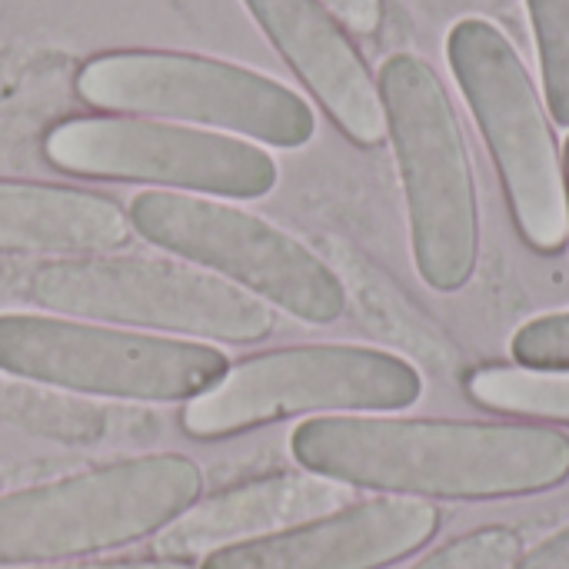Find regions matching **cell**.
Here are the masks:
<instances>
[{
	"instance_id": "cell-19",
	"label": "cell",
	"mask_w": 569,
	"mask_h": 569,
	"mask_svg": "<svg viewBox=\"0 0 569 569\" xmlns=\"http://www.w3.org/2000/svg\"><path fill=\"white\" fill-rule=\"evenodd\" d=\"M347 30L353 33H377L383 23V3L380 0H320Z\"/></svg>"
},
{
	"instance_id": "cell-7",
	"label": "cell",
	"mask_w": 569,
	"mask_h": 569,
	"mask_svg": "<svg viewBox=\"0 0 569 569\" xmlns=\"http://www.w3.org/2000/svg\"><path fill=\"white\" fill-rule=\"evenodd\" d=\"M30 300L77 320L123 330H157L197 340L257 343L273 330V310L230 280L153 257H60L30 277Z\"/></svg>"
},
{
	"instance_id": "cell-9",
	"label": "cell",
	"mask_w": 569,
	"mask_h": 569,
	"mask_svg": "<svg viewBox=\"0 0 569 569\" xmlns=\"http://www.w3.org/2000/svg\"><path fill=\"white\" fill-rule=\"evenodd\" d=\"M127 220L153 247L230 280L303 323L327 327L347 310V287L333 267L257 213L210 197L143 190L130 200Z\"/></svg>"
},
{
	"instance_id": "cell-15",
	"label": "cell",
	"mask_w": 569,
	"mask_h": 569,
	"mask_svg": "<svg viewBox=\"0 0 569 569\" xmlns=\"http://www.w3.org/2000/svg\"><path fill=\"white\" fill-rule=\"evenodd\" d=\"M467 393L483 410L540 420V423H569V370H530L490 363L477 367L467 377Z\"/></svg>"
},
{
	"instance_id": "cell-4",
	"label": "cell",
	"mask_w": 569,
	"mask_h": 569,
	"mask_svg": "<svg viewBox=\"0 0 569 569\" xmlns=\"http://www.w3.org/2000/svg\"><path fill=\"white\" fill-rule=\"evenodd\" d=\"M203 490L180 453L120 460L0 497V567L57 563L160 533Z\"/></svg>"
},
{
	"instance_id": "cell-12",
	"label": "cell",
	"mask_w": 569,
	"mask_h": 569,
	"mask_svg": "<svg viewBox=\"0 0 569 569\" xmlns=\"http://www.w3.org/2000/svg\"><path fill=\"white\" fill-rule=\"evenodd\" d=\"M243 7L357 147L387 140L377 77L347 37V27L320 0H243Z\"/></svg>"
},
{
	"instance_id": "cell-11",
	"label": "cell",
	"mask_w": 569,
	"mask_h": 569,
	"mask_svg": "<svg viewBox=\"0 0 569 569\" xmlns=\"http://www.w3.org/2000/svg\"><path fill=\"white\" fill-rule=\"evenodd\" d=\"M443 517L427 500L380 497L203 557L200 569H387L423 550Z\"/></svg>"
},
{
	"instance_id": "cell-13",
	"label": "cell",
	"mask_w": 569,
	"mask_h": 569,
	"mask_svg": "<svg viewBox=\"0 0 569 569\" xmlns=\"http://www.w3.org/2000/svg\"><path fill=\"white\" fill-rule=\"evenodd\" d=\"M350 507V487L313 477V473H277L240 487H230L203 503H193L173 523H167L153 553L160 560H197L217 550L250 543L307 520L327 517Z\"/></svg>"
},
{
	"instance_id": "cell-17",
	"label": "cell",
	"mask_w": 569,
	"mask_h": 569,
	"mask_svg": "<svg viewBox=\"0 0 569 569\" xmlns=\"http://www.w3.org/2000/svg\"><path fill=\"white\" fill-rule=\"evenodd\" d=\"M523 553V537L513 527H480L447 540L410 569H510Z\"/></svg>"
},
{
	"instance_id": "cell-14",
	"label": "cell",
	"mask_w": 569,
	"mask_h": 569,
	"mask_svg": "<svg viewBox=\"0 0 569 569\" xmlns=\"http://www.w3.org/2000/svg\"><path fill=\"white\" fill-rule=\"evenodd\" d=\"M130 220L103 193L63 183L0 180V253L97 257L123 247Z\"/></svg>"
},
{
	"instance_id": "cell-20",
	"label": "cell",
	"mask_w": 569,
	"mask_h": 569,
	"mask_svg": "<svg viewBox=\"0 0 569 569\" xmlns=\"http://www.w3.org/2000/svg\"><path fill=\"white\" fill-rule=\"evenodd\" d=\"M510 569H569V523L540 540L533 550H523Z\"/></svg>"
},
{
	"instance_id": "cell-18",
	"label": "cell",
	"mask_w": 569,
	"mask_h": 569,
	"mask_svg": "<svg viewBox=\"0 0 569 569\" xmlns=\"http://www.w3.org/2000/svg\"><path fill=\"white\" fill-rule=\"evenodd\" d=\"M517 367L530 370H569V310L540 313L510 337Z\"/></svg>"
},
{
	"instance_id": "cell-8",
	"label": "cell",
	"mask_w": 569,
	"mask_h": 569,
	"mask_svg": "<svg viewBox=\"0 0 569 569\" xmlns=\"http://www.w3.org/2000/svg\"><path fill=\"white\" fill-rule=\"evenodd\" d=\"M227 370V353L210 343L57 313H0V373L13 380L107 400L190 403Z\"/></svg>"
},
{
	"instance_id": "cell-1",
	"label": "cell",
	"mask_w": 569,
	"mask_h": 569,
	"mask_svg": "<svg viewBox=\"0 0 569 569\" xmlns=\"http://www.w3.org/2000/svg\"><path fill=\"white\" fill-rule=\"evenodd\" d=\"M293 460L323 480L410 500H513L569 480V437L547 423L347 413L290 433Z\"/></svg>"
},
{
	"instance_id": "cell-6",
	"label": "cell",
	"mask_w": 569,
	"mask_h": 569,
	"mask_svg": "<svg viewBox=\"0 0 569 569\" xmlns=\"http://www.w3.org/2000/svg\"><path fill=\"white\" fill-rule=\"evenodd\" d=\"M447 60L497 163L520 237L537 253H560L569 240L563 157L513 40L493 20L463 17L447 33Z\"/></svg>"
},
{
	"instance_id": "cell-5",
	"label": "cell",
	"mask_w": 569,
	"mask_h": 569,
	"mask_svg": "<svg viewBox=\"0 0 569 569\" xmlns=\"http://www.w3.org/2000/svg\"><path fill=\"white\" fill-rule=\"evenodd\" d=\"M420 397L423 377L400 353L360 343H307L233 363L187 403L180 423L193 440H223L310 413H397Z\"/></svg>"
},
{
	"instance_id": "cell-16",
	"label": "cell",
	"mask_w": 569,
	"mask_h": 569,
	"mask_svg": "<svg viewBox=\"0 0 569 569\" xmlns=\"http://www.w3.org/2000/svg\"><path fill=\"white\" fill-rule=\"evenodd\" d=\"M550 117L569 130V0H527Z\"/></svg>"
},
{
	"instance_id": "cell-22",
	"label": "cell",
	"mask_w": 569,
	"mask_h": 569,
	"mask_svg": "<svg viewBox=\"0 0 569 569\" xmlns=\"http://www.w3.org/2000/svg\"><path fill=\"white\" fill-rule=\"evenodd\" d=\"M560 157H563V197H567V223H569V133H567V140H563Z\"/></svg>"
},
{
	"instance_id": "cell-2",
	"label": "cell",
	"mask_w": 569,
	"mask_h": 569,
	"mask_svg": "<svg viewBox=\"0 0 569 569\" xmlns=\"http://www.w3.org/2000/svg\"><path fill=\"white\" fill-rule=\"evenodd\" d=\"M387 140L397 157L410 247L420 280L437 293L463 290L480 260V200L457 107L437 70L393 53L377 73Z\"/></svg>"
},
{
	"instance_id": "cell-21",
	"label": "cell",
	"mask_w": 569,
	"mask_h": 569,
	"mask_svg": "<svg viewBox=\"0 0 569 569\" xmlns=\"http://www.w3.org/2000/svg\"><path fill=\"white\" fill-rule=\"evenodd\" d=\"M0 569H193L190 563L180 560H97V563H80V560H67V563H23V567H0Z\"/></svg>"
},
{
	"instance_id": "cell-10",
	"label": "cell",
	"mask_w": 569,
	"mask_h": 569,
	"mask_svg": "<svg viewBox=\"0 0 569 569\" xmlns=\"http://www.w3.org/2000/svg\"><path fill=\"white\" fill-rule=\"evenodd\" d=\"M40 150L73 177L157 183L213 200H260L280 180L260 143L150 117H70L43 133Z\"/></svg>"
},
{
	"instance_id": "cell-3",
	"label": "cell",
	"mask_w": 569,
	"mask_h": 569,
	"mask_svg": "<svg viewBox=\"0 0 569 569\" xmlns=\"http://www.w3.org/2000/svg\"><path fill=\"white\" fill-rule=\"evenodd\" d=\"M77 93L107 113L200 123L280 150H300L317 133L313 107L287 83L183 50L97 53L77 70Z\"/></svg>"
}]
</instances>
